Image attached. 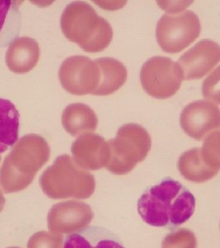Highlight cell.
I'll list each match as a JSON object with an SVG mask.
<instances>
[{"label":"cell","mask_w":220,"mask_h":248,"mask_svg":"<svg viewBox=\"0 0 220 248\" xmlns=\"http://www.w3.org/2000/svg\"><path fill=\"white\" fill-rule=\"evenodd\" d=\"M196 236L193 232L179 228L167 235L162 242V248H196Z\"/></svg>","instance_id":"cell-20"},{"label":"cell","mask_w":220,"mask_h":248,"mask_svg":"<svg viewBox=\"0 0 220 248\" xmlns=\"http://www.w3.org/2000/svg\"><path fill=\"white\" fill-rule=\"evenodd\" d=\"M45 195L52 199H87L95 190V179L89 171L79 169L68 154L54 160L39 178Z\"/></svg>","instance_id":"cell-4"},{"label":"cell","mask_w":220,"mask_h":248,"mask_svg":"<svg viewBox=\"0 0 220 248\" xmlns=\"http://www.w3.org/2000/svg\"><path fill=\"white\" fill-rule=\"evenodd\" d=\"M60 83L73 95L94 94L100 83V69L95 60L85 56L69 57L61 64L59 72Z\"/></svg>","instance_id":"cell-8"},{"label":"cell","mask_w":220,"mask_h":248,"mask_svg":"<svg viewBox=\"0 0 220 248\" xmlns=\"http://www.w3.org/2000/svg\"><path fill=\"white\" fill-rule=\"evenodd\" d=\"M178 169L186 180L197 183L208 182L220 171L204 162L201 149L199 148H193L182 154L178 163Z\"/></svg>","instance_id":"cell-16"},{"label":"cell","mask_w":220,"mask_h":248,"mask_svg":"<svg viewBox=\"0 0 220 248\" xmlns=\"http://www.w3.org/2000/svg\"><path fill=\"white\" fill-rule=\"evenodd\" d=\"M184 75L177 62L166 57H153L143 63L140 71L143 89L158 99H166L176 94Z\"/></svg>","instance_id":"cell-7"},{"label":"cell","mask_w":220,"mask_h":248,"mask_svg":"<svg viewBox=\"0 0 220 248\" xmlns=\"http://www.w3.org/2000/svg\"><path fill=\"white\" fill-rule=\"evenodd\" d=\"M63 236L45 231L38 232L30 237L28 248H62Z\"/></svg>","instance_id":"cell-22"},{"label":"cell","mask_w":220,"mask_h":248,"mask_svg":"<svg viewBox=\"0 0 220 248\" xmlns=\"http://www.w3.org/2000/svg\"><path fill=\"white\" fill-rule=\"evenodd\" d=\"M195 198L178 181L167 177L145 190L138 201V213L152 227L175 231L195 211Z\"/></svg>","instance_id":"cell-1"},{"label":"cell","mask_w":220,"mask_h":248,"mask_svg":"<svg viewBox=\"0 0 220 248\" xmlns=\"http://www.w3.org/2000/svg\"><path fill=\"white\" fill-rule=\"evenodd\" d=\"M50 157V148L43 137H22L7 155L0 169V186L5 193L27 188Z\"/></svg>","instance_id":"cell-2"},{"label":"cell","mask_w":220,"mask_h":248,"mask_svg":"<svg viewBox=\"0 0 220 248\" xmlns=\"http://www.w3.org/2000/svg\"><path fill=\"white\" fill-rule=\"evenodd\" d=\"M110 150L108 171L113 174L125 175L130 172L143 162L151 149L149 133L139 124H125L119 127L116 138L108 141Z\"/></svg>","instance_id":"cell-5"},{"label":"cell","mask_w":220,"mask_h":248,"mask_svg":"<svg viewBox=\"0 0 220 248\" xmlns=\"http://www.w3.org/2000/svg\"><path fill=\"white\" fill-rule=\"evenodd\" d=\"M4 204H5V198L3 197V192L0 190V213L3 211Z\"/></svg>","instance_id":"cell-24"},{"label":"cell","mask_w":220,"mask_h":248,"mask_svg":"<svg viewBox=\"0 0 220 248\" xmlns=\"http://www.w3.org/2000/svg\"><path fill=\"white\" fill-rule=\"evenodd\" d=\"M40 49L35 39L20 37L9 45L5 61L10 71L15 74H26L39 62Z\"/></svg>","instance_id":"cell-13"},{"label":"cell","mask_w":220,"mask_h":248,"mask_svg":"<svg viewBox=\"0 0 220 248\" xmlns=\"http://www.w3.org/2000/svg\"><path fill=\"white\" fill-rule=\"evenodd\" d=\"M184 79H199L220 62V45L210 39H203L184 53L178 61Z\"/></svg>","instance_id":"cell-11"},{"label":"cell","mask_w":220,"mask_h":248,"mask_svg":"<svg viewBox=\"0 0 220 248\" xmlns=\"http://www.w3.org/2000/svg\"><path fill=\"white\" fill-rule=\"evenodd\" d=\"M20 10L16 1L0 0V47L11 45L21 30Z\"/></svg>","instance_id":"cell-19"},{"label":"cell","mask_w":220,"mask_h":248,"mask_svg":"<svg viewBox=\"0 0 220 248\" xmlns=\"http://www.w3.org/2000/svg\"><path fill=\"white\" fill-rule=\"evenodd\" d=\"M180 124L189 136L202 140L220 130V109L208 101H196L183 110Z\"/></svg>","instance_id":"cell-10"},{"label":"cell","mask_w":220,"mask_h":248,"mask_svg":"<svg viewBox=\"0 0 220 248\" xmlns=\"http://www.w3.org/2000/svg\"><path fill=\"white\" fill-rule=\"evenodd\" d=\"M201 24L193 11L163 15L156 28V39L163 51L177 53L192 45L200 37Z\"/></svg>","instance_id":"cell-6"},{"label":"cell","mask_w":220,"mask_h":248,"mask_svg":"<svg viewBox=\"0 0 220 248\" xmlns=\"http://www.w3.org/2000/svg\"><path fill=\"white\" fill-rule=\"evenodd\" d=\"M60 27L69 41L77 44L88 53L104 51L113 39V30L89 3L75 1L63 12Z\"/></svg>","instance_id":"cell-3"},{"label":"cell","mask_w":220,"mask_h":248,"mask_svg":"<svg viewBox=\"0 0 220 248\" xmlns=\"http://www.w3.org/2000/svg\"><path fill=\"white\" fill-rule=\"evenodd\" d=\"M17 248V247H14V248Z\"/></svg>","instance_id":"cell-25"},{"label":"cell","mask_w":220,"mask_h":248,"mask_svg":"<svg viewBox=\"0 0 220 248\" xmlns=\"http://www.w3.org/2000/svg\"><path fill=\"white\" fill-rule=\"evenodd\" d=\"M0 161H1V156H0Z\"/></svg>","instance_id":"cell-26"},{"label":"cell","mask_w":220,"mask_h":248,"mask_svg":"<svg viewBox=\"0 0 220 248\" xmlns=\"http://www.w3.org/2000/svg\"><path fill=\"white\" fill-rule=\"evenodd\" d=\"M63 248H125L119 236L106 228L92 226L67 236Z\"/></svg>","instance_id":"cell-14"},{"label":"cell","mask_w":220,"mask_h":248,"mask_svg":"<svg viewBox=\"0 0 220 248\" xmlns=\"http://www.w3.org/2000/svg\"><path fill=\"white\" fill-rule=\"evenodd\" d=\"M100 69V83L94 94L107 96L118 91L125 84L128 72L122 62L113 58H100L95 60Z\"/></svg>","instance_id":"cell-17"},{"label":"cell","mask_w":220,"mask_h":248,"mask_svg":"<svg viewBox=\"0 0 220 248\" xmlns=\"http://www.w3.org/2000/svg\"><path fill=\"white\" fill-rule=\"evenodd\" d=\"M71 153L79 167L97 171L106 168L110 157L109 143L98 134L85 133L72 143Z\"/></svg>","instance_id":"cell-12"},{"label":"cell","mask_w":220,"mask_h":248,"mask_svg":"<svg viewBox=\"0 0 220 248\" xmlns=\"http://www.w3.org/2000/svg\"><path fill=\"white\" fill-rule=\"evenodd\" d=\"M62 124L67 133L76 137L94 132L98 126V118L86 104H72L63 111Z\"/></svg>","instance_id":"cell-15"},{"label":"cell","mask_w":220,"mask_h":248,"mask_svg":"<svg viewBox=\"0 0 220 248\" xmlns=\"http://www.w3.org/2000/svg\"><path fill=\"white\" fill-rule=\"evenodd\" d=\"M202 93L204 98L207 100L220 104V66L204 81Z\"/></svg>","instance_id":"cell-23"},{"label":"cell","mask_w":220,"mask_h":248,"mask_svg":"<svg viewBox=\"0 0 220 248\" xmlns=\"http://www.w3.org/2000/svg\"><path fill=\"white\" fill-rule=\"evenodd\" d=\"M94 213L90 205L79 201L54 204L48 214V228L54 234L79 232L92 222Z\"/></svg>","instance_id":"cell-9"},{"label":"cell","mask_w":220,"mask_h":248,"mask_svg":"<svg viewBox=\"0 0 220 248\" xmlns=\"http://www.w3.org/2000/svg\"><path fill=\"white\" fill-rule=\"evenodd\" d=\"M201 153L209 167L220 170V132L212 133L204 140Z\"/></svg>","instance_id":"cell-21"},{"label":"cell","mask_w":220,"mask_h":248,"mask_svg":"<svg viewBox=\"0 0 220 248\" xmlns=\"http://www.w3.org/2000/svg\"><path fill=\"white\" fill-rule=\"evenodd\" d=\"M19 113L11 101L0 98V154L18 142Z\"/></svg>","instance_id":"cell-18"}]
</instances>
